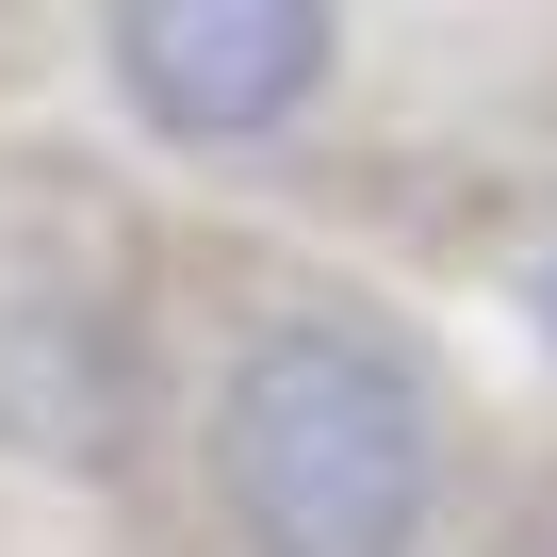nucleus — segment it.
Returning a JSON list of instances; mask_svg holds the SVG:
<instances>
[{
    "label": "nucleus",
    "instance_id": "obj_1",
    "mask_svg": "<svg viewBox=\"0 0 557 557\" xmlns=\"http://www.w3.org/2000/svg\"><path fill=\"white\" fill-rule=\"evenodd\" d=\"M213 492H230L246 557H426V508H443L426 361L345 296L262 312L213 394Z\"/></svg>",
    "mask_w": 557,
    "mask_h": 557
},
{
    "label": "nucleus",
    "instance_id": "obj_2",
    "mask_svg": "<svg viewBox=\"0 0 557 557\" xmlns=\"http://www.w3.org/2000/svg\"><path fill=\"white\" fill-rule=\"evenodd\" d=\"M115 83L164 148H262L329 83V0H115Z\"/></svg>",
    "mask_w": 557,
    "mask_h": 557
},
{
    "label": "nucleus",
    "instance_id": "obj_3",
    "mask_svg": "<svg viewBox=\"0 0 557 557\" xmlns=\"http://www.w3.org/2000/svg\"><path fill=\"white\" fill-rule=\"evenodd\" d=\"M492 557H557V508H524V524H508V541H492Z\"/></svg>",
    "mask_w": 557,
    "mask_h": 557
},
{
    "label": "nucleus",
    "instance_id": "obj_4",
    "mask_svg": "<svg viewBox=\"0 0 557 557\" xmlns=\"http://www.w3.org/2000/svg\"><path fill=\"white\" fill-rule=\"evenodd\" d=\"M524 312H541V345H557V246H541V278H524Z\"/></svg>",
    "mask_w": 557,
    "mask_h": 557
}]
</instances>
